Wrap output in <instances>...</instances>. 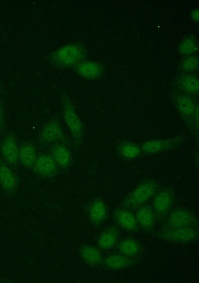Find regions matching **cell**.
<instances>
[{"instance_id":"6da1fadb","label":"cell","mask_w":199,"mask_h":283,"mask_svg":"<svg viewBox=\"0 0 199 283\" xmlns=\"http://www.w3.org/2000/svg\"><path fill=\"white\" fill-rule=\"evenodd\" d=\"M158 184L154 180H148L138 185L128 195L123 204L127 208H139L150 200L156 193Z\"/></svg>"},{"instance_id":"7a4b0ae2","label":"cell","mask_w":199,"mask_h":283,"mask_svg":"<svg viewBox=\"0 0 199 283\" xmlns=\"http://www.w3.org/2000/svg\"><path fill=\"white\" fill-rule=\"evenodd\" d=\"M175 105L187 125L195 134L198 133L199 108L193 100L186 95H179L175 98Z\"/></svg>"},{"instance_id":"3957f363","label":"cell","mask_w":199,"mask_h":283,"mask_svg":"<svg viewBox=\"0 0 199 283\" xmlns=\"http://www.w3.org/2000/svg\"><path fill=\"white\" fill-rule=\"evenodd\" d=\"M63 117L71 135L78 143H80L84 136L82 123L70 100L65 98L63 101Z\"/></svg>"},{"instance_id":"277c9868","label":"cell","mask_w":199,"mask_h":283,"mask_svg":"<svg viewBox=\"0 0 199 283\" xmlns=\"http://www.w3.org/2000/svg\"><path fill=\"white\" fill-rule=\"evenodd\" d=\"M85 55L84 49L76 45H68L59 49L53 56L54 61L63 66H71L81 62Z\"/></svg>"},{"instance_id":"5b68a950","label":"cell","mask_w":199,"mask_h":283,"mask_svg":"<svg viewBox=\"0 0 199 283\" xmlns=\"http://www.w3.org/2000/svg\"><path fill=\"white\" fill-rule=\"evenodd\" d=\"M199 235L197 228H167L160 232L159 236L165 241L186 243L196 239Z\"/></svg>"},{"instance_id":"8992f818","label":"cell","mask_w":199,"mask_h":283,"mask_svg":"<svg viewBox=\"0 0 199 283\" xmlns=\"http://www.w3.org/2000/svg\"><path fill=\"white\" fill-rule=\"evenodd\" d=\"M167 228H198V219L191 211L178 209L173 211L167 220Z\"/></svg>"},{"instance_id":"52a82bcc","label":"cell","mask_w":199,"mask_h":283,"mask_svg":"<svg viewBox=\"0 0 199 283\" xmlns=\"http://www.w3.org/2000/svg\"><path fill=\"white\" fill-rule=\"evenodd\" d=\"M182 141L180 137L164 140H154L144 142L141 146L142 152L151 154L170 150L177 146Z\"/></svg>"},{"instance_id":"ba28073f","label":"cell","mask_w":199,"mask_h":283,"mask_svg":"<svg viewBox=\"0 0 199 283\" xmlns=\"http://www.w3.org/2000/svg\"><path fill=\"white\" fill-rule=\"evenodd\" d=\"M174 193L171 189H162L156 194L153 201L154 212L159 216L166 214L174 202Z\"/></svg>"},{"instance_id":"9c48e42d","label":"cell","mask_w":199,"mask_h":283,"mask_svg":"<svg viewBox=\"0 0 199 283\" xmlns=\"http://www.w3.org/2000/svg\"><path fill=\"white\" fill-rule=\"evenodd\" d=\"M57 165L52 156L42 154L37 157L33 166L34 171L38 175L48 177L56 172Z\"/></svg>"},{"instance_id":"30bf717a","label":"cell","mask_w":199,"mask_h":283,"mask_svg":"<svg viewBox=\"0 0 199 283\" xmlns=\"http://www.w3.org/2000/svg\"><path fill=\"white\" fill-rule=\"evenodd\" d=\"M64 137V134L61 125L56 120L47 123L43 128L40 135L41 141L47 143L61 141Z\"/></svg>"},{"instance_id":"8fae6325","label":"cell","mask_w":199,"mask_h":283,"mask_svg":"<svg viewBox=\"0 0 199 283\" xmlns=\"http://www.w3.org/2000/svg\"><path fill=\"white\" fill-rule=\"evenodd\" d=\"M19 149L16 142L11 135L6 136L1 144V152L8 163L15 164L18 161Z\"/></svg>"},{"instance_id":"7c38bea8","label":"cell","mask_w":199,"mask_h":283,"mask_svg":"<svg viewBox=\"0 0 199 283\" xmlns=\"http://www.w3.org/2000/svg\"><path fill=\"white\" fill-rule=\"evenodd\" d=\"M88 215L93 224H101L107 216V209L104 203L100 199L94 201L89 208Z\"/></svg>"},{"instance_id":"4fadbf2b","label":"cell","mask_w":199,"mask_h":283,"mask_svg":"<svg viewBox=\"0 0 199 283\" xmlns=\"http://www.w3.org/2000/svg\"><path fill=\"white\" fill-rule=\"evenodd\" d=\"M113 216L116 223L124 230L133 231L137 229L138 223L135 216L129 211L117 210L114 212Z\"/></svg>"},{"instance_id":"5bb4252c","label":"cell","mask_w":199,"mask_h":283,"mask_svg":"<svg viewBox=\"0 0 199 283\" xmlns=\"http://www.w3.org/2000/svg\"><path fill=\"white\" fill-rule=\"evenodd\" d=\"M134 263L133 258L122 254H111L104 260L105 266L112 270H122L132 266Z\"/></svg>"},{"instance_id":"9a60e30c","label":"cell","mask_w":199,"mask_h":283,"mask_svg":"<svg viewBox=\"0 0 199 283\" xmlns=\"http://www.w3.org/2000/svg\"><path fill=\"white\" fill-rule=\"evenodd\" d=\"M78 73L83 77L88 79H96L103 73L102 67L99 63L91 62H82L77 67Z\"/></svg>"},{"instance_id":"2e32d148","label":"cell","mask_w":199,"mask_h":283,"mask_svg":"<svg viewBox=\"0 0 199 283\" xmlns=\"http://www.w3.org/2000/svg\"><path fill=\"white\" fill-rule=\"evenodd\" d=\"M135 217L138 223L142 228L146 230L152 229L155 225V216L154 211L149 207L143 206L139 208Z\"/></svg>"},{"instance_id":"e0dca14e","label":"cell","mask_w":199,"mask_h":283,"mask_svg":"<svg viewBox=\"0 0 199 283\" xmlns=\"http://www.w3.org/2000/svg\"><path fill=\"white\" fill-rule=\"evenodd\" d=\"M0 184L2 188L8 193L13 191L17 184L13 172L3 163H0Z\"/></svg>"},{"instance_id":"ac0fdd59","label":"cell","mask_w":199,"mask_h":283,"mask_svg":"<svg viewBox=\"0 0 199 283\" xmlns=\"http://www.w3.org/2000/svg\"><path fill=\"white\" fill-rule=\"evenodd\" d=\"M118 238V231L114 226H110L104 229L99 236L98 243L99 247L104 250L112 248Z\"/></svg>"},{"instance_id":"d6986e66","label":"cell","mask_w":199,"mask_h":283,"mask_svg":"<svg viewBox=\"0 0 199 283\" xmlns=\"http://www.w3.org/2000/svg\"><path fill=\"white\" fill-rule=\"evenodd\" d=\"M80 255L83 260L88 264L96 266L100 265L102 260L100 251L96 247L86 245L80 249Z\"/></svg>"},{"instance_id":"ffe728a7","label":"cell","mask_w":199,"mask_h":283,"mask_svg":"<svg viewBox=\"0 0 199 283\" xmlns=\"http://www.w3.org/2000/svg\"><path fill=\"white\" fill-rule=\"evenodd\" d=\"M37 158L35 148L30 144H25L21 146L18 151V160L26 167L33 166Z\"/></svg>"},{"instance_id":"44dd1931","label":"cell","mask_w":199,"mask_h":283,"mask_svg":"<svg viewBox=\"0 0 199 283\" xmlns=\"http://www.w3.org/2000/svg\"><path fill=\"white\" fill-rule=\"evenodd\" d=\"M52 157L56 164L62 168L69 166L71 161V155L69 149L62 145L54 146L52 150Z\"/></svg>"},{"instance_id":"7402d4cb","label":"cell","mask_w":199,"mask_h":283,"mask_svg":"<svg viewBox=\"0 0 199 283\" xmlns=\"http://www.w3.org/2000/svg\"><path fill=\"white\" fill-rule=\"evenodd\" d=\"M118 250L121 254L133 257L138 254L141 250L139 243L136 240L127 238L123 240L118 245Z\"/></svg>"},{"instance_id":"603a6c76","label":"cell","mask_w":199,"mask_h":283,"mask_svg":"<svg viewBox=\"0 0 199 283\" xmlns=\"http://www.w3.org/2000/svg\"><path fill=\"white\" fill-rule=\"evenodd\" d=\"M180 84L182 88L187 93L195 95L199 92V82L195 76L187 75L182 76L180 80Z\"/></svg>"},{"instance_id":"cb8c5ba5","label":"cell","mask_w":199,"mask_h":283,"mask_svg":"<svg viewBox=\"0 0 199 283\" xmlns=\"http://www.w3.org/2000/svg\"><path fill=\"white\" fill-rule=\"evenodd\" d=\"M120 155L126 159H133L138 157L142 152L141 147L130 142H124L119 147Z\"/></svg>"},{"instance_id":"d4e9b609","label":"cell","mask_w":199,"mask_h":283,"mask_svg":"<svg viewBox=\"0 0 199 283\" xmlns=\"http://www.w3.org/2000/svg\"><path fill=\"white\" fill-rule=\"evenodd\" d=\"M198 50V44L196 40L191 37L184 39L179 46L180 54L185 56H190Z\"/></svg>"},{"instance_id":"484cf974","label":"cell","mask_w":199,"mask_h":283,"mask_svg":"<svg viewBox=\"0 0 199 283\" xmlns=\"http://www.w3.org/2000/svg\"><path fill=\"white\" fill-rule=\"evenodd\" d=\"M199 66V60L197 57L190 56L186 58L183 62L182 67L184 71L192 72L196 71Z\"/></svg>"},{"instance_id":"4316f807","label":"cell","mask_w":199,"mask_h":283,"mask_svg":"<svg viewBox=\"0 0 199 283\" xmlns=\"http://www.w3.org/2000/svg\"><path fill=\"white\" fill-rule=\"evenodd\" d=\"M191 17L194 21H199V9L198 8L195 9L192 11Z\"/></svg>"},{"instance_id":"83f0119b","label":"cell","mask_w":199,"mask_h":283,"mask_svg":"<svg viewBox=\"0 0 199 283\" xmlns=\"http://www.w3.org/2000/svg\"><path fill=\"white\" fill-rule=\"evenodd\" d=\"M2 123H3V114H2V109L0 105V127L2 126Z\"/></svg>"}]
</instances>
